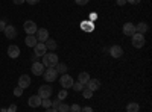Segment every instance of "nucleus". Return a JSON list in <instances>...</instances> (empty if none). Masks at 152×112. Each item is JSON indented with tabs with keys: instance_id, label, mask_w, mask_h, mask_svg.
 <instances>
[{
	"instance_id": "c9c22d12",
	"label": "nucleus",
	"mask_w": 152,
	"mask_h": 112,
	"mask_svg": "<svg viewBox=\"0 0 152 112\" xmlns=\"http://www.w3.org/2000/svg\"><path fill=\"white\" fill-rule=\"evenodd\" d=\"M96 18H97V14H96V12H91L90 17H88V20H91V21H96Z\"/></svg>"
},
{
	"instance_id": "f704fd0d",
	"label": "nucleus",
	"mask_w": 152,
	"mask_h": 112,
	"mask_svg": "<svg viewBox=\"0 0 152 112\" xmlns=\"http://www.w3.org/2000/svg\"><path fill=\"white\" fill-rule=\"evenodd\" d=\"M5 27H6L5 20H0V32H3V30H5Z\"/></svg>"
},
{
	"instance_id": "393cba45",
	"label": "nucleus",
	"mask_w": 152,
	"mask_h": 112,
	"mask_svg": "<svg viewBox=\"0 0 152 112\" xmlns=\"http://www.w3.org/2000/svg\"><path fill=\"white\" fill-rule=\"evenodd\" d=\"M70 111V105H66V103H62L58 106V112H69Z\"/></svg>"
},
{
	"instance_id": "473e14b6",
	"label": "nucleus",
	"mask_w": 152,
	"mask_h": 112,
	"mask_svg": "<svg viewBox=\"0 0 152 112\" xmlns=\"http://www.w3.org/2000/svg\"><path fill=\"white\" fill-rule=\"evenodd\" d=\"M76 3H78L79 6H84V5H87L88 2H90V0H75Z\"/></svg>"
},
{
	"instance_id": "0eeeda50",
	"label": "nucleus",
	"mask_w": 152,
	"mask_h": 112,
	"mask_svg": "<svg viewBox=\"0 0 152 112\" xmlns=\"http://www.w3.org/2000/svg\"><path fill=\"white\" fill-rule=\"evenodd\" d=\"M23 29H24V32H26L28 35H35V33H37V30H38L37 24H35L32 20L24 21V24H23Z\"/></svg>"
},
{
	"instance_id": "4c0bfd02",
	"label": "nucleus",
	"mask_w": 152,
	"mask_h": 112,
	"mask_svg": "<svg viewBox=\"0 0 152 112\" xmlns=\"http://www.w3.org/2000/svg\"><path fill=\"white\" fill-rule=\"evenodd\" d=\"M142 0H126V3H131V5H138Z\"/></svg>"
},
{
	"instance_id": "9d476101",
	"label": "nucleus",
	"mask_w": 152,
	"mask_h": 112,
	"mask_svg": "<svg viewBox=\"0 0 152 112\" xmlns=\"http://www.w3.org/2000/svg\"><path fill=\"white\" fill-rule=\"evenodd\" d=\"M18 86L21 90H26L31 86V76L29 74H21L20 79H18Z\"/></svg>"
},
{
	"instance_id": "a878e982",
	"label": "nucleus",
	"mask_w": 152,
	"mask_h": 112,
	"mask_svg": "<svg viewBox=\"0 0 152 112\" xmlns=\"http://www.w3.org/2000/svg\"><path fill=\"white\" fill-rule=\"evenodd\" d=\"M56 98H58V100H61V102L64 100V98H67V90L62 88V90L58 92V97H56Z\"/></svg>"
},
{
	"instance_id": "72a5a7b5",
	"label": "nucleus",
	"mask_w": 152,
	"mask_h": 112,
	"mask_svg": "<svg viewBox=\"0 0 152 112\" xmlns=\"http://www.w3.org/2000/svg\"><path fill=\"white\" fill-rule=\"evenodd\" d=\"M81 112H94V111L90 106H85V108H81Z\"/></svg>"
},
{
	"instance_id": "e433bc0d",
	"label": "nucleus",
	"mask_w": 152,
	"mask_h": 112,
	"mask_svg": "<svg viewBox=\"0 0 152 112\" xmlns=\"http://www.w3.org/2000/svg\"><path fill=\"white\" fill-rule=\"evenodd\" d=\"M26 3H29V5H37V3H40L41 0H24Z\"/></svg>"
},
{
	"instance_id": "a19ab883",
	"label": "nucleus",
	"mask_w": 152,
	"mask_h": 112,
	"mask_svg": "<svg viewBox=\"0 0 152 112\" xmlns=\"http://www.w3.org/2000/svg\"><path fill=\"white\" fill-rule=\"evenodd\" d=\"M46 112H58V111L53 109V108H49V109H46Z\"/></svg>"
},
{
	"instance_id": "20e7f679",
	"label": "nucleus",
	"mask_w": 152,
	"mask_h": 112,
	"mask_svg": "<svg viewBox=\"0 0 152 112\" xmlns=\"http://www.w3.org/2000/svg\"><path fill=\"white\" fill-rule=\"evenodd\" d=\"M73 77L70 76V74H62V76H61V79H59V83H61V86H62V88H64V90H69V88H72V86H73Z\"/></svg>"
},
{
	"instance_id": "4468645a",
	"label": "nucleus",
	"mask_w": 152,
	"mask_h": 112,
	"mask_svg": "<svg viewBox=\"0 0 152 112\" xmlns=\"http://www.w3.org/2000/svg\"><path fill=\"white\" fill-rule=\"evenodd\" d=\"M8 56H9L11 59H17V58L20 56V48H18V46H15V44L9 46V47H8Z\"/></svg>"
},
{
	"instance_id": "cd10ccee",
	"label": "nucleus",
	"mask_w": 152,
	"mask_h": 112,
	"mask_svg": "<svg viewBox=\"0 0 152 112\" xmlns=\"http://www.w3.org/2000/svg\"><path fill=\"white\" fill-rule=\"evenodd\" d=\"M72 88H73L75 91H82V90H84V85L79 83V82H73V86H72Z\"/></svg>"
},
{
	"instance_id": "f257e3e1",
	"label": "nucleus",
	"mask_w": 152,
	"mask_h": 112,
	"mask_svg": "<svg viewBox=\"0 0 152 112\" xmlns=\"http://www.w3.org/2000/svg\"><path fill=\"white\" fill-rule=\"evenodd\" d=\"M41 58H43V62H41V64H43L44 67H47V68H55V65L58 64V55L53 53V52L46 53V55L41 56Z\"/></svg>"
},
{
	"instance_id": "1a4fd4ad",
	"label": "nucleus",
	"mask_w": 152,
	"mask_h": 112,
	"mask_svg": "<svg viewBox=\"0 0 152 112\" xmlns=\"http://www.w3.org/2000/svg\"><path fill=\"white\" fill-rule=\"evenodd\" d=\"M34 53H35V56H38V58L44 56V55L47 53L46 44H44V43H37V44H35V47H34Z\"/></svg>"
},
{
	"instance_id": "7ed1b4c3",
	"label": "nucleus",
	"mask_w": 152,
	"mask_h": 112,
	"mask_svg": "<svg viewBox=\"0 0 152 112\" xmlns=\"http://www.w3.org/2000/svg\"><path fill=\"white\" fill-rule=\"evenodd\" d=\"M131 38H132V46H134L135 48H142V47L145 46V35H143V33L135 32Z\"/></svg>"
},
{
	"instance_id": "5701e85b",
	"label": "nucleus",
	"mask_w": 152,
	"mask_h": 112,
	"mask_svg": "<svg viewBox=\"0 0 152 112\" xmlns=\"http://www.w3.org/2000/svg\"><path fill=\"white\" fill-rule=\"evenodd\" d=\"M138 111H140V105L135 102H131L126 105V112H138Z\"/></svg>"
},
{
	"instance_id": "c756f323",
	"label": "nucleus",
	"mask_w": 152,
	"mask_h": 112,
	"mask_svg": "<svg viewBox=\"0 0 152 112\" xmlns=\"http://www.w3.org/2000/svg\"><path fill=\"white\" fill-rule=\"evenodd\" d=\"M21 94H23V90L20 88V86H17V88L14 90V95H15V97H20Z\"/></svg>"
},
{
	"instance_id": "6e6552de",
	"label": "nucleus",
	"mask_w": 152,
	"mask_h": 112,
	"mask_svg": "<svg viewBox=\"0 0 152 112\" xmlns=\"http://www.w3.org/2000/svg\"><path fill=\"white\" fill-rule=\"evenodd\" d=\"M94 21H91V20H84L82 23H81V29H82V32H85V33H91V32H94Z\"/></svg>"
},
{
	"instance_id": "c85d7f7f",
	"label": "nucleus",
	"mask_w": 152,
	"mask_h": 112,
	"mask_svg": "<svg viewBox=\"0 0 152 112\" xmlns=\"http://www.w3.org/2000/svg\"><path fill=\"white\" fill-rule=\"evenodd\" d=\"M69 112H81V106L79 105H72Z\"/></svg>"
},
{
	"instance_id": "aec40b11",
	"label": "nucleus",
	"mask_w": 152,
	"mask_h": 112,
	"mask_svg": "<svg viewBox=\"0 0 152 112\" xmlns=\"http://www.w3.org/2000/svg\"><path fill=\"white\" fill-rule=\"evenodd\" d=\"M24 43H26L28 47H35V44H37L38 41H37V36H35V35H28L26 38H24Z\"/></svg>"
},
{
	"instance_id": "f3484780",
	"label": "nucleus",
	"mask_w": 152,
	"mask_h": 112,
	"mask_svg": "<svg viewBox=\"0 0 152 112\" xmlns=\"http://www.w3.org/2000/svg\"><path fill=\"white\" fill-rule=\"evenodd\" d=\"M28 105L31 106V108H38V106H41V98H40V95H31L29 97V100H28Z\"/></svg>"
},
{
	"instance_id": "9b49d317",
	"label": "nucleus",
	"mask_w": 152,
	"mask_h": 112,
	"mask_svg": "<svg viewBox=\"0 0 152 112\" xmlns=\"http://www.w3.org/2000/svg\"><path fill=\"white\" fill-rule=\"evenodd\" d=\"M5 36L8 40H14L15 36H17V29L12 26V24H6V27H5Z\"/></svg>"
},
{
	"instance_id": "6ab92c4d",
	"label": "nucleus",
	"mask_w": 152,
	"mask_h": 112,
	"mask_svg": "<svg viewBox=\"0 0 152 112\" xmlns=\"http://www.w3.org/2000/svg\"><path fill=\"white\" fill-rule=\"evenodd\" d=\"M90 79H91V77H90V74H88L87 71H82V73H79V76H78V82H79V83H82L84 86L87 85V82L90 80Z\"/></svg>"
},
{
	"instance_id": "2eb2a0df",
	"label": "nucleus",
	"mask_w": 152,
	"mask_h": 112,
	"mask_svg": "<svg viewBox=\"0 0 152 112\" xmlns=\"http://www.w3.org/2000/svg\"><path fill=\"white\" fill-rule=\"evenodd\" d=\"M122 30H123V33H125L126 36H132V35L135 33V24H134V23H125Z\"/></svg>"
},
{
	"instance_id": "412c9836",
	"label": "nucleus",
	"mask_w": 152,
	"mask_h": 112,
	"mask_svg": "<svg viewBox=\"0 0 152 112\" xmlns=\"http://www.w3.org/2000/svg\"><path fill=\"white\" fill-rule=\"evenodd\" d=\"M55 70H56V73H59V74H66L67 70H69V67L64 64V62H58V64L55 65Z\"/></svg>"
},
{
	"instance_id": "bb28decb",
	"label": "nucleus",
	"mask_w": 152,
	"mask_h": 112,
	"mask_svg": "<svg viewBox=\"0 0 152 112\" xmlns=\"http://www.w3.org/2000/svg\"><path fill=\"white\" fill-rule=\"evenodd\" d=\"M41 106L44 109H49L50 106H52V100H50V98H44V100H41Z\"/></svg>"
},
{
	"instance_id": "7c9ffc66",
	"label": "nucleus",
	"mask_w": 152,
	"mask_h": 112,
	"mask_svg": "<svg viewBox=\"0 0 152 112\" xmlns=\"http://www.w3.org/2000/svg\"><path fill=\"white\" fill-rule=\"evenodd\" d=\"M59 105H61V100H58V98L52 102V108H53V109H56V111H58V106H59Z\"/></svg>"
},
{
	"instance_id": "58836bf2",
	"label": "nucleus",
	"mask_w": 152,
	"mask_h": 112,
	"mask_svg": "<svg viewBox=\"0 0 152 112\" xmlns=\"http://www.w3.org/2000/svg\"><path fill=\"white\" fill-rule=\"evenodd\" d=\"M116 3H117L119 6H125V5H126V0H116Z\"/></svg>"
},
{
	"instance_id": "a211bd4d",
	"label": "nucleus",
	"mask_w": 152,
	"mask_h": 112,
	"mask_svg": "<svg viewBox=\"0 0 152 112\" xmlns=\"http://www.w3.org/2000/svg\"><path fill=\"white\" fill-rule=\"evenodd\" d=\"M149 30V26H148V23H145V21H140L138 24H135V32H138V33H146Z\"/></svg>"
},
{
	"instance_id": "ddd939ff",
	"label": "nucleus",
	"mask_w": 152,
	"mask_h": 112,
	"mask_svg": "<svg viewBox=\"0 0 152 112\" xmlns=\"http://www.w3.org/2000/svg\"><path fill=\"white\" fill-rule=\"evenodd\" d=\"M35 36H37V41L46 43L49 40V32H47V29H38L37 33H35Z\"/></svg>"
},
{
	"instance_id": "2f4dec72",
	"label": "nucleus",
	"mask_w": 152,
	"mask_h": 112,
	"mask_svg": "<svg viewBox=\"0 0 152 112\" xmlns=\"http://www.w3.org/2000/svg\"><path fill=\"white\" fill-rule=\"evenodd\" d=\"M6 112H17V105H11V106L6 109Z\"/></svg>"
},
{
	"instance_id": "f8f14e48",
	"label": "nucleus",
	"mask_w": 152,
	"mask_h": 112,
	"mask_svg": "<svg viewBox=\"0 0 152 112\" xmlns=\"http://www.w3.org/2000/svg\"><path fill=\"white\" fill-rule=\"evenodd\" d=\"M31 70H32V73L35 74V76H43V73H44L46 68H44V65L41 64V62L37 61V62H34V64H32V68Z\"/></svg>"
},
{
	"instance_id": "f03ea898",
	"label": "nucleus",
	"mask_w": 152,
	"mask_h": 112,
	"mask_svg": "<svg viewBox=\"0 0 152 112\" xmlns=\"http://www.w3.org/2000/svg\"><path fill=\"white\" fill-rule=\"evenodd\" d=\"M53 90L50 85H41L40 88H38V95H40L41 100H44V98H50V95H52Z\"/></svg>"
},
{
	"instance_id": "4be33fe9",
	"label": "nucleus",
	"mask_w": 152,
	"mask_h": 112,
	"mask_svg": "<svg viewBox=\"0 0 152 112\" xmlns=\"http://www.w3.org/2000/svg\"><path fill=\"white\" fill-rule=\"evenodd\" d=\"M44 44H46V48H47V50H50V52H55L56 47H58V46H56V41L52 40V38H49Z\"/></svg>"
},
{
	"instance_id": "ea45409f",
	"label": "nucleus",
	"mask_w": 152,
	"mask_h": 112,
	"mask_svg": "<svg viewBox=\"0 0 152 112\" xmlns=\"http://www.w3.org/2000/svg\"><path fill=\"white\" fill-rule=\"evenodd\" d=\"M12 2H14L15 5H23V3H24V0H12Z\"/></svg>"
},
{
	"instance_id": "423d86ee",
	"label": "nucleus",
	"mask_w": 152,
	"mask_h": 112,
	"mask_svg": "<svg viewBox=\"0 0 152 112\" xmlns=\"http://www.w3.org/2000/svg\"><path fill=\"white\" fill-rule=\"evenodd\" d=\"M43 76H44V80H47V82H55L58 79V73L55 68H46Z\"/></svg>"
},
{
	"instance_id": "dca6fc26",
	"label": "nucleus",
	"mask_w": 152,
	"mask_h": 112,
	"mask_svg": "<svg viewBox=\"0 0 152 112\" xmlns=\"http://www.w3.org/2000/svg\"><path fill=\"white\" fill-rule=\"evenodd\" d=\"M85 86H87L88 90H91V91L94 92V91H97V90L100 88V80H99V79H90V80L87 82Z\"/></svg>"
},
{
	"instance_id": "b1692460",
	"label": "nucleus",
	"mask_w": 152,
	"mask_h": 112,
	"mask_svg": "<svg viewBox=\"0 0 152 112\" xmlns=\"http://www.w3.org/2000/svg\"><path fill=\"white\" fill-rule=\"evenodd\" d=\"M82 97H84V98H91V97H93V91L88 90L87 86H84V90H82Z\"/></svg>"
},
{
	"instance_id": "39448f33",
	"label": "nucleus",
	"mask_w": 152,
	"mask_h": 112,
	"mask_svg": "<svg viewBox=\"0 0 152 112\" xmlns=\"http://www.w3.org/2000/svg\"><path fill=\"white\" fill-rule=\"evenodd\" d=\"M110 56L114 58V59H120V58L123 56V48H122V46H119V44L111 46V47H110Z\"/></svg>"
}]
</instances>
